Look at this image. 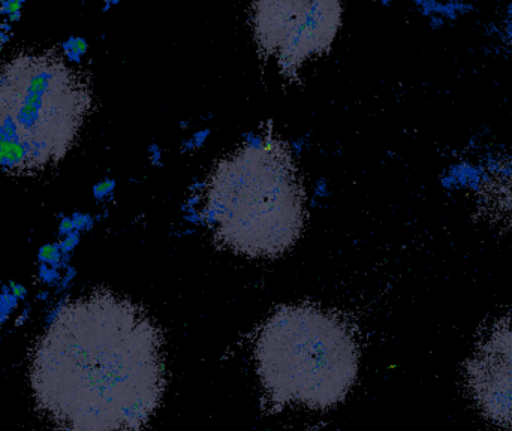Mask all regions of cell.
Here are the masks:
<instances>
[{
  "label": "cell",
  "instance_id": "cell-1",
  "mask_svg": "<svg viewBox=\"0 0 512 431\" xmlns=\"http://www.w3.org/2000/svg\"><path fill=\"white\" fill-rule=\"evenodd\" d=\"M36 408L56 431H141L165 388L162 336L108 291L66 304L30 358Z\"/></svg>",
  "mask_w": 512,
  "mask_h": 431
},
{
  "label": "cell",
  "instance_id": "cell-2",
  "mask_svg": "<svg viewBox=\"0 0 512 431\" xmlns=\"http://www.w3.org/2000/svg\"><path fill=\"white\" fill-rule=\"evenodd\" d=\"M213 240L248 258H279L300 240L306 194L285 141L264 135L222 158L201 195Z\"/></svg>",
  "mask_w": 512,
  "mask_h": 431
},
{
  "label": "cell",
  "instance_id": "cell-3",
  "mask_svg": "<svg viewBox=\"0 0 512 431\" xmlns=\"http://www.w3.org/2000/svg\"><path fill=\"white\" fill-rule=\"evenodd\" d=\"M255 360L274 405L328 409L343 402L355 384L360 349L342 315L294 304L280 307L262 324Z\"/></svg>",
  "mask_w": 512,
  "mask_h": 431
},
{
  "label": "cell",
  "instance_id": "cell-4",
  "mask_svg": "<svg viewBox=\"0 0 512 431\" xmlns=\"http://www.w3.org/2000/svg\"><path fill=\"white\" fill-rule=\"evenodd\" d=\"M47 57L0 69V167L24 170L59 158L90 107L86 81Z\"/></svg>",
  "mask_w": 512,
  "mask_h": 431
},
{
  "label": "cell",
  "instance_id": "cell-5",
  "mask_svg": "<svg viewBox=\"0 0 512 431\" xmlns=\"http://www.w3.org/2000/svg\"><path fill=\"white\" fill-rule=\"evenodd\" d=\"M249 14L259 53L291 80L307 62L328 53L342 26V5L334 0H265Z\"/></svg>",
  "mask_w": 512,
  "mask_h": 431
},
{
  "label": "cell",
  "instance_id": "cell-6",
  "mask_svg": "<svg viewBox=\"0 0 512 431\" xmlns=\"http://www.w3.org/2000/svg\"><path fill=\"white\" fill-rule=\"evenodd\" d=\"M468 387L493 423L512 429V318L502 319L466 366Z\"/></svg>",
  "mask_w": 512,
  "mask_h": 431
},
{
  "label": "cell",
  "instance_id": "cell-7",
  "mask_svg": "<svg viewBox=\"0 0 512 431\" xmlns=\"http://www.w3.org/2000/svg\"><path fill=\"white\" fill-rule=\"evenodd\" d=\"M492 173L483 186L484 207L496 222L512 231V158L496 164Z\"/></svg>",
  "mask_w": 512,
  "mask_h": 431
},
{
  "label": "cell",
  "instance_id": "cell-8",
  "mask_svg": "<svg viewBox=\"0 0 512 431\" xmlns=\"http://www.w3.org/2000/svg\"><path fill=\"white\" fill-rule=\"evenodd\" d=\"M72 226H74V222H71V219H63L62 222H60L59 234L63 235V237L71 234Z\"/></svg>",
  "mask_w": 512,
  "mask_h": 431
},
{
  "label": "cell",
  "instance_id": "cell-9",
  "mask_svg": "<svg viewBox=\"0 0 512 431\" xmlns=\"http://www.w3.org/2000/svg\"><path fill=\"white\" fill-rule=\"evenodd\" d=\"M508 14L512 15V3L508 6Z\"/></svg>",
  "mask_w": 512,
  "mask_h": 431
}]
</instances>
